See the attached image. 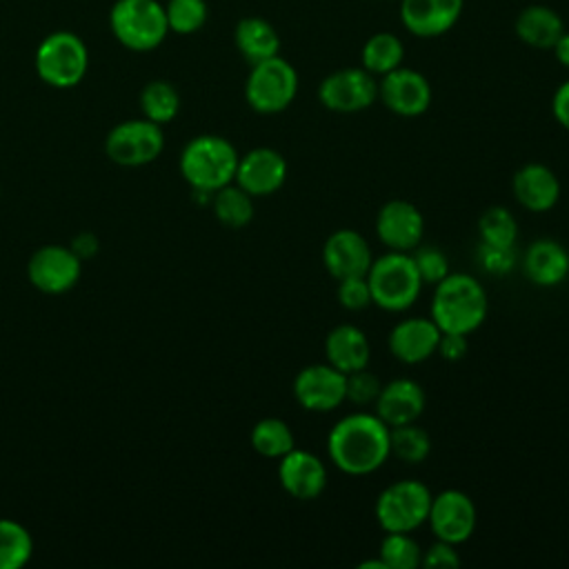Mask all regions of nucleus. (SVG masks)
I'll use <instances>...</instances> for the list:
<instances>
[{
  "label": "nucleus",
  "mask_w": 569,
  "mask_h": 569,
  "mask_svg": "<svg viewBox=\"0 0 569 569\" xmlns=\"http://www.w3.org/2000/svg\"><path fill=\"white\" fill-rule=\"evenodd\" d=\"M327 453L338 471L347 476H369L391 456L389 425L376 413H347L329 429Z\"/></svg>",
  "instance_id": "f257e3e1"
},
{
  "label": "nucleus",
  "mask_w": 569,
  "mask_h": 569,
  "mask_svg": "<svg viewBox=\"0 0 569 569\" xmlns=\"http://www.w3.org/2000/svg\"><path fill=\"white\" fill-rule=\"evenodd\" d=\"M429 311V318L438 325L440 331L469 336L485 322L489 311V296L478 278L456 271L433 284Z\"/></svg>",
  "instance_id": "f03ea898"
},
{
  "label": "nucleus",
  "mask_w": 569,
  "mask_h": 569,
  "mask_svg": "<svg viewBox=\"0 0 569 569\" xmlns=\"http://www.w3.org/2000/svg\"><path fill=\"white\" fill-rule=\"evenodd\" d=\"M238 158L236 147L227 138L202 133L184 144L180 153V173L193 191L213 193L233 182Z\"/></svg>",
  "instance_id": "7ed1b4c3"
},
{
  "label": "nucleus",
  "mask_w": 569,
  "mask_h": 569,
  "mask_svg": "<svg viewBox=\"0 0 569 569\" xmlns=\"http://www.w3.org/2000/svg\"><path fill=\"white\" fill-rule=\"evenodd\" d=\"M365 278L373 305L391 313L413 307L422 291V280L407 251H387L380 258H373Z\"/></svg>",
  "instance_id": "20e7f679"
},
{
  "label": "nucleus",
  "mask_w": 569,
  "mask_h": 569,
  "mask_svg": "<svg viewBox=\"0 0 569 569\" xmlns=\"http://www.w3.org/2000/svg\"><path fill=\"white\" fill-rule=\"evenodd\" d=\"M109 27L116 40L131 51H153L169 33L164 4L158 0H116Z\"/></svg>",
  "instance_id": "39448f33"
},
{
  "label": "nucleus",
  "mask_w": 569,
  "mask_h": 569,
  "mask_svg": "<svg viewBox=\"0 0 569 569\" xmlns=\"http://www.w3.org/2000/svg\"><path fill=\"white\" fill-rule=\"evenodd\" d=\"M89 69V51L73 31H53L36 49V73L56 89L76 87Z\"/></svg>",
  "instance_id": "423d86ee"
},
{
  "label": "nucleus",
  "mask_w": 569,
  "mask_h": 569,
  "mask_svg": "<svg viewBox=\"0 0 569 569\" xmlns=\"http://www.w3.org/2000/svg\"><path fill=\"white\" fill-rule=\"evenodd\" d=\"M298 84V71L278 53L251 64L244 82V98L256 113L271 116L284 111L296 100Z\"/></svg>",
  "instance_id": "0eeeda50"
},
{
  "label": "nucleus",
  "mask_w": 569,
  "mask_h": 569,
  "mask_svg": "<svg viewBox=\"0 0 569 569\" xmlns=\"http://www.w3.org/2000/svg\"><path fill=\"white\" fill-rule=\"evenodd\" d=\"M431 491L425 482L407 478L387 485L373 505V516L385 533L405 531L411 533L427 522L431 507Z\"/></svg>",
  "instance_id": "6e6552de"
},
{
  "label": "nucleus",
  "mask_w": 569,
  "mask_h": 569,
  "mask_svg": "<svg viewBox=\"0 0 569 569\" xmlns=\"http://www.w3.org/2000/svg\"><path fill=\"white\" fill-rule=\"evenodd\" d=\"M164 149L162 124L147 118L118 122L104 140V151L120 167H142L153 162Z\"/></svg>",
  "instance_id": "1a4fd4ad"
},
{
  "label": "nucleus",
  "mask_w": 569,
  "mask_h": 569,
  "mask_svg": "<svg viewBox=\"0 0 569 569\" xmlns=\"http://www.w3.org/2000/svg\"><path fill=\"white\" fill-rule=\"evenodd\" d=\"M318 100L336 113H358L378 100V78L362 67H345L322 78Z\"/></svg>",
  "instance_id": "9d476101"
},
{
  "label": "nucleus",
  "mask_w": 569,
  "mask_h": 569,
  "mask_svg": "<svg viewBox=\"0 0 569 569\" xmlns=\"http://www.w3.org/2000/svg\"><path fill=\"white\" fill-rule=\"evenodd\" d=\"M291 389L302 409L327 413L347 400V373L338 371L329 362L307 365L296 373Z\"/></svg>",
  "instance_id": "9b49d317"
},
{
  "label": "nucleus",
  "mask_w": 569,
  "mask_h": 569,
  "mask_svg": "<svg viewBox=\"0 0 569 569\" xmlns=\"http://www.w3.org/2000/svg\"><path fill=\"white\" fill-rule=\"evenodd\" d=\"M478 511L473 500L460 489H445L431 496V507L427 516V525L436 540H445L451 545H462L476 531Z\"/></svg>",
  "instance_id": "f8f14e48"
},
{
  "label": "nucleus",
  "mask_w": 569,
  "mask_h": 569,
  "mask_svg": "<svg viewBox=\"0 0 569 569\" xmlns=\"http://www.w3.org/2000/svg\"><path fill=\"white\" fill-rule=\"evenodd\" d=\"M80 258L73 253L71 247L62 244H44L36 249L27 262L29 282L38 291L51 296L73 289L80 280Z\"/></svg>",
  "instance_id": "ddd939ff"
},
{
  "label": "nucleus",
  "mask_w": 569,
  "mask_h": 569,
  "mask_svg": "<svg viewBox=\"0 0 569 569\" xmlns=\"http://www.w3.org/2000/svg\"><path fill=\"white\" fill-rule=\"evenodd\" d=\"M378 100L402 118L422 116L431 104V84L429 80L409 67H398L378 80Z\"/></svg>",
  "instance_id": "4468645a"
},
{
  "label": "nucleus",
  "mask_w": 569,
  "mask_h": 569,
  "mask_svg": "<svg viewBox=\"0 0 569 569\" xmlns=\"http://www.w3.org/2000/svg\"><path fill=\"white\" fill-rule=\"evenodd\" d=\"M376 236L389 251H411L422 242L425 218L409 200H387L376 213Z\"/></svg>",
  "instance_id": "2eb2a0df"
},
{
  "label": "nucleus",
  "mask_w": 569,
  "mask_h": 569,
  "mask_svg": "<svg viewBox=\"0 0 569 569\" xmlns=\"http://www.w3.org/2000/svg\"><path fill=\"white\" fill-rule=\"evenodd\" d=\"M287 180V160L271 147H256L238 158L233 182L253 198L276 193Z\"/></svg>",
  "instance_id": "dca6fc26"
},
{
  "label": "nucleus",
  "mask_w": 569,
  "mask_h": 569,
  "mask_svg": "<svg viewBox=\"0 0 569 569\" xmlns=\"http://www.w3.org/2000/svg\"><path fill=\"white\" fill-rule=\"evenodd\" d=\"M371 260L369 242L356 229H336L322 244V264L336 280L367 276Z\"/></svg>",
  "instance_id": "f3484780"
},
{
  "label": "nucleus",
  "mask_w": 569,
  "mask_h": 569,
  "mask_svg": "<svg viewBox=\"0 0 569 569\" xmlns=\"http://www.w3.org/2000/svg\"><path fill=\"white\" fill-rule=\"evenodd\" d=\"M278 480L291 498L316 500L327 487V467L316 453L293 447L278 460Z\"/></svg>",
  "instance_id": "a211bd4d"
},
{
  "label": "nucleus",
  "mask_w": 569,
  "mask_h": 569,
  "mask_svg": "<svg viewBox=\"0 0 569 569\" xmlns=\"http://www.w3.org/2000/svg\"><path fill=\"white\" fill-rule=\"evenodd\" d=\"M440 333L442 331L431 318L411 316L391 327L387 345L396 360L405 365H418L436 353Z\"/></svg>",
  "instance_id": "6ab92c4d"
},
{
  "label": "nucleus",
  "mask_w": 569,
  "mask_h": 569,
  "mask_svg": "<svg viewBox=\"0 0 569 569\" xmlns=\"http://www.w3.org/2000/svg\"><path fill=\"white\" fill-rule=\"evenodd\" d=\"M465 0H400V20L418 38L447 33L460 18Z\"/></svg>",
  "instance_id": "aec40b11"
},
{
  "label": "nucleus",
  "mask_w": 569,
  "mask_h": 569,
  "mask_svg": "<svg viewBox=\"0 0 569 569\" xmlns=\"http://www.w3.org/2000/svg\"><path fill=\"white\" fill-rule=\"evenodd\" d=\"M427 405L425 389L411 378H393L380 387V393L373 402L376 416L389 427L418 422Z\"/></svg>",
  "instance_id": "412c9836"
},
{
  "label": "nucleus",
  "mask_w": 569,
  "mask_h": 569,
  "mask_svg": "<svg viewBox=\"0 0 569 569\" xmlns=\"http://www.w3.org/2000/svg\"><path fill=\"white\" fill-rule=\"evenodd\" d=\"M518 204L531 213H545L556 207L560 198L558 176L542 162L522 164L511 180Z\"/></svg>",
  "instance_id": "4be33fe9"
},
{
  "label": "nucleus",
  "mask_w": 569,
  "mask_h": 569,
  "mask_svg": "<svg viewBox=\"0 0 569 569\" xmlns=\"http://www.w3.org/2000/svg\"><path fill=\"white\" fill-rule=\"evenodd\" d=\"M522 273L536 287H556L569 276V251L558 240L538 238L525 251Z\"/></svg>",
  "instance_id": "5701e85b"
},
{
  "label": "nucleus",
  "mask_w": 569,
  "mask_h": 569,
  "mask_svg": "<svg viewBox=\"0 0 569 569\" xmlns=\"http://www.w3.org/2000/svg\"><path fill=\"white\" fill-rule=\"evenodd\" d=\"M325 358L342 373L365 369L371 358L367 333L356 325H336L325 338Z\"/></svg>",
  "instance_id": "b1692460"
},
{
  "label": "nucleus",
  "mask_w": 569,
  "mask_h": 569,
  "mask_svg": "<svg viewBox=\"0 0 569 569\" xmlns=\"http://www.w3.org/2000/svg\"><path fill=\"white\" fill-rule=\"evenodd\" d=\"M516 36L520 42L533 49H551L553 42L565 31L560 13L547 4H529L516 18Z\"/></svg>",
  "instance_id": "393cba45"
},
{
  "label": "nucleus",
  "mask_w": 569,
  "mask_h": 569,
  "mask_svg": "<svg viewBox=\"0 0 569 569\" xmlns=\"http://www.w3.org/2000/svg\"><path fill=\"white\" fill-rule=\"evenodd\" d=\"M233 42L240 56L249 62L256 64L260 60H267L271 56H278L280 51V36L276 27L258 16L242 18L236 29H233Z\"/></svg>",
  "instance_id": "a878e982"
},
{
  "label": "nucleus",
  "mask_w": 569,
  "mask_h": 569,
  "mask_svg": "<svg viewBox=\"0 0 569 569\" xmlns=\"http://www.w3.org/2000/svg\"><path fill=\"white\" fill-rule=\"evenodd\" d=\"M405 58V47L396 33L389 31H378L373 33L360 51V62L362 69H367L371 76L380 78L402 64Z\"/></svg>",
  "instance_id": "bb28decb"
},
{
  "label": "nucleus",
  "mask_w": 569,
  "mask_h": 569,
  "mask_svg": "<svg viewBox=\"0 0 569 569\" xmlns=\"http://www.w3.org/2000/svg\"><path fill=\"white\" fill-rule=\"evenodd\" d=\"M249 442L262 458L280 460L296 447V436L282 418H262L251 427Z\"/></svg>",
  "instance_id": "cd10ccee"
},
{
  "label": "nucleus",
  "mask_w": 569,
  "mask_h": 569,
  "mask_svg": "<svg viewBox=\"0 0 569 569\" xmlns=\"http://www.w3.org/2000/svg\"><path fill=\"white\" fill-rule=\"evenodd\" d=\"M211 207L218 222L231 229H240L253 218V196H249L236 182H229L211 193Z\"/></svg>",
  "instance_id": "c85d7f7f"
},
{
  "label": "nucleus",
  "mask_w": 569,
  "mask_h": 569,
  "mask_svg": "<svg viewBox=\"0 0 569 569\" xmlns=\"http://www.w3.org/2000/svg\"><path fill=\"white\" fill-rule=\"evenodd\" d=\"M140 109L156 124L171 122L180 111L178 89L167 80H151L140 91Z\"/></svg>",
  "instance_id": "c756f323"
},
{
  "label": "nucleus",
  "mask_w": 569,
  "mask_h": 569,
  "mask_svg": "<svg viewBox=\"0 0 569 569\" xmlns=\"http://www.w3.org/2000/svg\"><path fill=\"white\" fill-rule=\"evenodd\" d=\"M389 451L407 465H420L431 453V438L416 422L389 427Z\"/></svg>",
  "instance_id": "7c9ffc66"
},
{
  "label": "nucleus",
  "mask_w": 569,
  "mask_h": 569,
  "mask_svg": "<svg viewBox=\"0 0 569 569\" xmlns=\"http://www.w3.org/2000/svg\"><path fill=\"white\" fill-rule=\"evenodd\" d=\"M33 553V538L16 520L0 518V569H20Z\"/></svg>",
  "instance_id": "2f4dec72"
},
{
  "label": "nucleus",
  "mask_w": 569,
  "mask_h": 569,
  "mask_svg": "<svg viewBox=\"0 0 569 569\" xmlns=\"http://www.w3.org/2000/svg\"><path fill=\"white\" fill-rule=\"evenodd\" d=\"M478 236L482 244L491 247H516L518 240V222L513 213L502 207L493 204L487 207L478 218Z\"/></svg>",
  "instance_id": "473e14b6"
},
{
  "label": "nucleus",
  "mask_w": 569,
  "mask_h": 569,
  "mask_svg": "<svg viewBox=\"0 0 569 569\" xmlns=\"http://www.w3.org/2000/svg\"><path fill=\"white\" fill-rule=\"evenodd\" d=\"M378 556L387 569H416L422 560V547L411 533L389 531L380 542Z\"/></svg>",
  "instance_id": "72a5a7b5"
},
{
  "label": "nucleus",
  "mask_w": 569,
  "mask_h": 569,
  "mask_svg": "<svg viewBox=\"0 0 569 569\" xmlns=\"http://www.w3.org/2000/svg\"><path fill=\"white\" fill-rule=\"evenodd\" d=\"M207 2L204 0H167L164 16L169 31L189 36L204 27L207 22Z\"/></svg>",
  "instance_id": "f704fd0d"
},
{
  "label": "nucleus",
  "mask_w": 569,
  "mask_h": 569,
  "mask_svg": "<svg viewBox=\"0 0 569 569\" xmlns=\"http://www.w3.org/2000/svg\"><path fill=\"white\" fill-rule=\"evenodd\" d=\"M411 260L418 269V276L422 284H438L445 276H449V260L440 247L433 244H418L416 249L409 251Z\"/></svg>",
  "instance_id": "c9c22d12"
},
{
  "label": "nucleus",
  "mask_w": 569,
  "mask_h": 569,
  "mask_svg": "<svg viewBox=\"0 0 569 569\" xmlns=\"http://www.w3.org/2000/svg\"><path fill=\"white\" fill-rule=\"evenodd\" d=\"M336 298H338L340 307L347 309V311H362V309H367L369 305H373V300H371V289H369V282H367L365 276L338 280Z\"/></svg>",
  "instance_id": "e433bc0d"
},
{
  "label": "nucleus",
  "mask_w": 569,
  "mask_h": 569,
  "mask_svg": "<svg viewBox=\"0 0 569 569\" xmlns=\"http://www.w3.org/2000/svg\"><path fill=\"white\" fill-rule=\"evenodd\" d=\"M382 382L367 367L347 373V400L353 405H371L380 393Z\"/></svg>",
  "instance_id": "4c0bfd02"
},
{
  "label": "nucleus",
  "mask_w": 569,
  "mask_h": 569,
  "mask_svg": "<svg viewBox=\"0 0 569 569\" xmlns=\"http://www.w3.org/2000/svg\"><path fill=\"white\" fill-rule=\"evenodd\" d=\"M476 260L487 273L505 276L516 267V251H513V247H491V244L480 242Z\"/></svg>",
  "instance_id": "58836bf2"
},
{
  "label": "nucleus",
  "mask_w": 569,
  "mask_h": 569,
  "mask_svg": "<svg viewBox=\"0 0 569 569\" xmlns=\"http://www.w3.org/2000/svg\"><path fill=\"white\" fill-rule=\"evenodd\" d=\"M420 567H427V569H456V567H460V556H458L456 545L445 542V540H436L431 547L422 549Z\"/></svg>",
  "instance_id": "ea45409f"
},
{
  "label": "nucleus",
  "mask_w": 569,
  "mask_h": 569,
  "mask_svg": "<svg viewBox=\"0 0 569 569\" xmlns=\"http://www.w3.org/2000/svg\"><path fill=\"white\" fill-rule=\"evenodd\" d=\"M469 351V340L465 333H453V331H442L438 340L436 353L447 360V362H458L467 356Z\"/></svg>",
  "instance_id": "a19ab883"
},
{
  "label": "nucleus",
  "mask_w": 569,
  "mask_h": 569,
  "mask_svg": "<svg viewBox=\"0 0 569 569\" xmlns=\"http://www.w3.org/2000/svg\"><path fill=\"white\" fill-rule=\"evenodd\" d=\"M551 113L556 118V122L569 131V80H565L551 98Z\"/></svg>",
  "instance_id": "79ce46f5"
},
{
  "label": "nucleus",
  "mask_w": 569,
  "mask_h": 569,
  "mask_svg": "<svg viewBox=\"0 0 569 569\" xmlns=\"http://www.w3.org/2000/svg\"><path fill=\"white\" fill-rule=\"evenodd\" d=\"M551 51H553L556 60H558L562 67L569 69V31H562V33H560V38L553 42Z\"/></svg>",
  "instance_id": "37998d69"
},
{
  "label": "nucleus",
  "mask_w": 569,
  "mask_h": 569,
  "mask_svg": "<svg viewBox=\"0 0 569 569\" xmlns=\"http://www.w3.org/2000/svg\"><path fill=\"white\" fill-rule=\"evenodd\" d=\"M358 567H360V569H387L385 562L380 560V556H378L376 560H365V562H360Z\"/></svg>",
  "instance_id": "c03bdc74"
}]
</instances>
